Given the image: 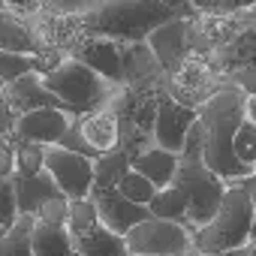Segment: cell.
<instances>
[{
  "label": "cell",
  "instance_id": "6da1fadb",
  "mask_svg": "<svg viewBox=\"0 0 256 256\" xmlns=\"http://www.w3.org/2000/svg\"><path fill=\"white\" fill-rule=\"evenodd\" d=\"M244 106H247V94L238 90L235 84H226L208 102L199 106V118H196V130L202 139V157L208 169H214L226 184L244 181L247 175L256 172V169L241 166L232 151V139L238 133L241 120L247 118Z\"/></svg>",
  "mask_w": 256,
  "mask_h": 256
},
{
  "label": "cell",
  "instance_id": "7a4b0ae2",
  "mask_svg": "<svg viewBox=\"0 0 256 256\" xmlns=\"http://www.w3.org/2000/svg\"><path fill=\"white\" fill-rule=\"evenodd\" d=\"M78 12L90 34L114 42H145L160 24L178 18L160 0H82Z\"/></svg>",
  "mask_w": 256,
  "mask_h": 256
},
{
  "label": "cell",
  "instance_id": "3957f363",
  "mask_svg": "<svg viewBox=\"0 0 256 256\" xmlns=\"http://www.w3.org/2000/svg\"><path fill=\"white\" fill-rule=\"evenodd\" d=\"M172 184L187 196V205H190V211H187V229L190 232H196L199 226H205L217 214V208H220V202L226 196L229 184L214 169H208V163L202 157V139H199L196 124H193V130L187 133V142H184V151L178 157V172H175Z\"/></svg>",
  "mask_w": 256,
  "mask_h": 256
},
{
  "label": "cell",
  "instance_id": "277c9868",
  "mask_svg": "<svg viewBox=\"0 0 256 256\" xmlns=\"http://www.w3.org/2000/svg\"><path fill=\"white\" fill-rule=\"evenodd\" d=\"M253 241V202L241 181L226 187V196L217 214L193 232V244L199 253H229Z\"/></svg>",
  "mask_w": 256,
  "mask_h": 256
},
{
  "label": "cell",
  "instance_id": "5b68a950",
  "mask_svg": "<svg viewBox=\"0 0 256 256\" xmlns=\"http://www.w3.org/2000/svg\"><path fill=\"white\" fill-rule=\"evenodd\" d=\"M166 94H169L166 82L148 84V88L120 84V90L108 102L118 114V124H120V148L130 154V160L136 154L154 148V120H157V108H160Z\"/></svg>",
  "mask_w": 256,
  "mask_h": 256
},
{
  "label": "cell",
  "instance_id": "8992f818",
  "mask_svg": "<svg viewBox=\"0 0 256 256\" xmlns=\"http://www.w3.org/2000/svg\"><path fill=\"white\" fill-rule=\"evenodd\" d=\"M42 84L54 96H60L64 106L72 114H82V112H90V108H102L120 90V84L102 78L94 66H88L78 58H64L54 70L42 72Z\"/></svg>",
  "mask_w": 256,
  "mask_h": 256
},
{
  "label": "cell",
  "instance_id": "52a82bcc",
  "mask_svg": "<svg viewBox=\"0 0 256 256\" xmlns=\"http://www.w3.org/2000/svg\"><path fill=\"white\" fill-rule=\"evenodd\" d=\"M66 229H70L76 253H82V256H130V253H126L124 235L112 232L100 220L96 202L90 196H82V199L70 202Z\"/></svg>",
  "mask_w": 256,
  "mask_h": 256
},
{
  "label": "cell",
  "instance_id": "ba28073f",
  "mask_svg": "<svg viewBox=\"0 0 256 256\" xmlns=\"http://www.w3.org/2000/svg\"><path fill=\"white\" fill-rule=\"evenodd\" d=\"M229 78L205 58V54H187L175 70L166 72V90L175 102H184L190 108H199L208 102L220 88H226Z\"/></svg>",
  "mask_w": 256,
  "mask_h": 256
},
{
  "label": "cell",
  "instance_id": "9c48e42d",
  "mask_svg": "<svg viewBox=\"0 0 256 256\" xmlns=\"http://www.w3.org/2000/svg\"><path fill=\"white\" fill-rule=\"evenodd\" d=\"M60 145L70 148V151L88 154L94 160L120 148V124H118L114 108L102 106V108H90V112L76 114Z\"/></svg>",
  "mask_w": 256,
  "mask_h": 256
},
{
  "label": "cell",
  "instance_id": "30bf717a",
  "mask_svg": "<svg viewBox=\"0 0 256 256\" xmlns=\"http://www.w3.org/2000/svg\"><path fill=\"white\" fill-rule=\"evenodd\" d=\"M126 253L130 256H148V253H175V256H190L196 253L193 232L184 223L163 220V217H148L139 226H133L124 235Z\"/></svg>",
  "mask_w": 256,
  "mask_h": 256
},
{
  "label": "cell",
  "instance_id": "8fae6325",
  "mask_svg": "<svg viewBox=\"0 0 256 256\" xmlns=\"http://www.w3.org/2000/svg\"><path fill=\"white\" fill-rule=\"evenodd\" d=\"M46 169L60 187V193L72 202L82 196H90L94 187V157L70 151L64 145H48L46 148Z\"/></svg>",
  "mask_w": 256,
  "mask_h": 256
},
{
  "label": "cell",
  "instance_id": "7c38bea8",
  "mask_svg": "<svg viewBox=\"0 0 256 256\" xmlns=\"http://www.w3.org/2000/svg\"><path fill=\"white\" fill-rule=\"evenodd\" d=\"M72 112L70 108H34V112H24L18 114L16 120V133L12 139H22V142H36V145H60L70 124H72Z\"/></svg>",
  "mask_w": 256,
  "mask_h": 256
},
{
  "label": "cell",
  "instance_id": "4fadbf2b",
  "mask_svg": "<svg viewBox=\"0 0 256 256\" xmlns=\"http://www.w3.org/2000/svg\"><path fill=\"white\" fill-rule=\"evenodd\" d=\"M199 118V108H190L184 102H175L169 94L163 96L160 108H157V120H154V145L181 154L187 133L193 130V124Z\"/></svg>",
  "mask_w": 256,
  "mask_h": 256
},
{
  "label": "cell",
  "instance_id": "5bb4252c",
  "mask_svg": "<svg viewBox=\"0 0 256 256\" xmlns=\"http://www.w3.org/2000/svg\"><path fill=\"white\" fill-rule=\"evenodd\" d=\"M90 199L96 202V211H100V220L118 232V235H126L133 226H139L142 220L151 217L148 205H139L133 199H126L118 187H108V190H90Z\"/></svg>",
  "mask_w": 256,
  "mask_h": 256
},
{
  "label": "cell",
  "instance_id": "9a60e30c",
  "mask_svg": "<svg viewBox=\"0 0 256 256\" xmlns=\"http://www.w3.org/2000/svg\"><path fill=\"white\" fill-rule=\"evenodd\" d=\"M148 48L160 60V66L169 72L190 54V16H178L166 24H160L148 40Z\"/></svg>",
  "mask_w": 256,
  "mask_h": 256
},
{
  "label": "cell",
  "instance_id": "2e32d148",
  "mask_svg": "<svg viewBox=\"0 0 256 256\" xmlns=\"http://www.w3.org/2000/svg\"><path fill=\"white\" fill-rule=\"evenodd\" d=\"M120 64H124V84L130 88H148L166 82V70L154 58L148 42H120Z\"/></svg>",
  "mask_w": 256,
  "mask_h": 256
},
{
  "label": "cell",
  "instance_id": "e0dca14e",
  "mask_svg": "<svg viewBox=\"0 0 256 256\" xmlns=\"http://www.w3.org/2000/svg\"><path fill=\"white\" fill-rule=\"evenodd\" d=\"M72 58H78V60H84L88 66H94L102 78H108V82H114V84H124L120 42H114V40H108V36H96V34H90Z\"/></svg>",
  "mask_w": 256,
  "mask_h": 256
},
{
  "label": "cell",
  "instance_id": "ac0fdd59",
  "mask_svg": "<svg viewBox=\"0 0 256 256\" xmlns=\"http://www.w3.org/2000/svg\"><path fill=\"white\" fill-rule=\"evenodd\" d=\"M10 90V102L16 114L34 112V108H66L60 96H54L46 84H42V72H24L22 78L6 84Z\"/></svg>",
  "mask_w": 256,
  "mask_h": 256
},
{
  "label": "cell",
  "instance_id": "d6986e66",
  "mask_svg": "<svg viewBox=\"0 0 256 256\" xmlns=\"http://www.w3.org/2000/svg\"><path fill=\"white\" fill-rule=\"evenodd\" d=\"M208 60H211L223 76L232 72V70H238V66H256V22L250 18V12H247V24H244L223 48L211 52Z\"/></svg>",
  "mask_w": 256,
  "mask_h": 256
},
{
  "label": "cell",
  "instance_id": "ffe728a7",
  "mask_svg": "<svg viewBox=\"0 0 256 256\" xmlns=\"http://www.w3.org/2000/svg\"><path fill=\"white\" fill-rule=\"evenodd\" d=\"M0 52H16V54H30L42 58V42L28 18H18L0 6Z\"/></svg>",
  "mask_w": 256,
  "mask_h": 256
},
{
  "label": "cell",
  "instance_id": "44dd1931",
  "mask_svg": "<svg viewBox=\"0 0 256 256\" xmlns=\"http://www.w3.org/2000/svg\"><path fill=\"white\" fill-rule=\"evenodd\" d=\"M16 193H18V214H36L48 199L60 196V187L48 175V169H40L34 175H16Z\"/></svg>",
  "mask_w": 256,
  "mask_h": 256
},
{
  "label": "cell",
  "instance_id": "7402d4cb",
  "mask_svg": "<svg viewBox=\"0 0 256 256\" xmlns=\"http://www.w3.org/2000/svg\"><path fill=\"white\" fill-rule=\"evenodd\" d=\"M178 157H181V154H175V151H166V148L154 145V148H148V151H142V154H136V157H133V169H136V172H142L148 181H154V187H157V190H163V187H169V184L175 181Z\"/></svg>",
  "mask_w": 256,
  "mask_h": 256
},
{
  "label": "cell",
  "instance_id": "603a6c76",
  "mask_svg": "<svg viewBox=\"0 0 256 256\" xmlns=\"http://www.w3.org/2000/svg\"><path fill=\"white\" fill-rule=\"evenodd\" d=\"M70 229L60 223H40L34 220V256H72Z\"/></svg>",
  "mask_w": 256,
  "mask_h": 256
},
{
  "label": "cell",
  "instance_id": "cb8c5ba5",
  "mask_svg": "<svg viewBox=\"0 0 256 256\" xmlns=\"http://www.w3.org/2000/svg\"><path fill=\"white\" fill-rule=\"evenodd\" d=\"M133 169V160L124 148H114L102 157L94 160V187L90 190H108V187H118L120 178Z\"/></svg>",
  "mask_w": 256,
  "mask_h": 256
},
{
  "label": "cell",
  "instance_id": "d4e9b609",
  "mask_svg": "<svg viewBox=\"0 0 256 256\" xmlns=\"http://www.w3.org/2000/svg\"><path fill=\"white\" fill-rule=\"evenodd\" d=\"M148 211H151V217H163V220H175V223H184L187 226L190 205H187V196L175 184H169V187L157 190V196L148 202Z\"/></svg>",
  "mask_w": 256,
  "mask_h": 256
},
{
  "label": "cell",
  "instance_id": "484cf974",
  "mask_svg": "<svg viewBox=\"0 0 256 256\" xmlns=\"http://www.w3.org/2000/svg\"><path fill=\"white\" fill-rule=\"evenodd\" d=\"M0 256H34V217L30 214H18L16 223L6 229Z\"/></svg>",
  "mask_w": 256,
  "mask_h": 256
},
{
  "label": "cell",
  "instance_id": "4316f807",
  "mask_svg": "<svg viewBox=\"0 0 256 256\" xmlns=\"http://www.w3.org/2000/svg\"><path fill=\"white\" fill-rule=\"evenodd\" d=\"M12 142H16V172L12 175H34L46 169V145L22 142V139H12Z\"/></svg>",
  "mask_w": 256,
  "mask_h": 256
},
{
  "label": "cell",
  "instance_id": "83f0119b",
  "mask_svg": "<svg viewBox=\"0 0 256 256\" xmlns=\"http://www.w3.org/2000/svg\"><path fill=\"white\" fill-rule=\"evenodd\" d=\"M232 151H235V157H238L241 166L256 169V124L253 120H247V118L241 120L238 133L232 139Z\"/></svg>",
  "mask_w": 256,
  "mask_h": 256
},
{
  "label": "cell",
  "instance_id": "f1b7e54d",
  "mask_svg": "<svg viewBox=\"0 0 256 256\" xmlns=\"http://www.w3.org/2000/svg\"><path fill=\"white\" fill-rule=\"evenodd\" d=\"M24 72H40V60L30 54H16V52H0V82H16Z\"/></svg>",
  "mask_w": 256,
  "mask_h": 256
},
{
  "label": "cell",
  "instance_id": "f546056e",
  "mask_svg": "<svg viewBox=\"0 0 256 256\" xmlns=\"http://www.w3.org/2000/svg\"><path fill=\"white\" fill-rule=\"evenodd\" d=\"M118 190L126 196V199H133V202H139V205H148L154 196H157V187H154V181H148L142 172H136V169H130L124 178H120V184H118Z\"/></svg>",
  "mask_w": 256,
  "mask_h": 256
},
{
  "label": "cell",
  "instance_id": "4dcf8cb0",
  "mask_svg": "<svg viewBox=\"0 0 256 256\" xmlns=\"http://www.w3.org/2000/svg\"><path fill=\"white\" fill-rule=\"evenodd\" d=\"M18 217V193H16V175H0V223L6 229Z\"/></svg>",
  "mask_w": 256,
  "mask_h": 256
},
{
  "label": "cell",
  "instance_id": "1f68e13d",
  "mask_svg": "<svg viewBox=\"0 0 256 256\" xmlns=\"http://www.w3.org/2000/svg\"><path fill=\"white\" fill-rule=\"evenodd\" d=\"M0 6H4L6 12H12V16H18V18H34L40 12L52 10L54 4L52 0H0Z\"/></svg>",
  "mask_w": 256,
  "mask_h": 256
},
{
  "label": "cell",
  "instance_id": "d6a6232c",
  "mask_svg": "<svg viewBox=\"0 0 256 256\" xmlns=\"http://www.w3.org/2000/svg\"><path fill=\"white\" fill-rule=\"evenodd\" d=\"M16 120H18V114L12 112V102H10L6 82H0V133L12 136V133H16Z\"/></svg>",
  "mask_w": 256,
  "mask_h": 256
},
{
  "label": "cell",
  "instance_id": "836d02e7",
  "mask_svg": "<svg viewBox=\"0 0 256 256\" xmlns=\"http://www.w3.org/2000/svg\"><path fill=\"white\" fill-rule=\"evenodd\" d=\"M226 78H229V84H235L247 96H256V66H238V70L226 72Z\"/></svg>",
  "mask_w": 256,
  "mask_h": 256
},
{
  "label": "cell",
  "instance_id": "e575fe53",
  "mask_svg": "<svg viewBox=\"0 0 256 256\" xmlns=\"http://www.w3.org/2000/svg\"><path fill=\"white\" fill-rule=\"evenodd\" d=\"M16 172V142L12 136L0 133V175H12Z\"/></svg>",
  "mask_w": 256,
  "mask_h": 256
},
{
  "label": "cell",
  "instance_id": "d590c367",
  "mask_svg": "<svg viewBox=\"0 0 256 256\" xmlns=\"http://www.w3.org/2000/svg\"><path fill=\"white\" fill-rule=\"evenodd\" d=\"M217 10H223V12H250V10H256V0H217Z\"/></svg>",
  "mask_w": 256,
  "mask_h": 256
},
{
  "label": "cell",
  "instance_id": "8d00e7d4",
  "mask_svg": "<svg viewBox=\"0 0 256 256\" xmlns=\"http://www.w3.org/2000/svg\"><path fill=\"white\" fill-rule=\"evenodd\" d=\"M166 10H172L175 16H196V10L190 6V0H160Z\"/></svg>",
  "mask_w": 256,
  "mask_h": 256
},
{
  "label": "cell",
  "instance_id": "74e56055",
  "mask_svg": "<svg viewBox=\"0 0 256 256\" xmlns=\"http://www.w3.org/2000/svg\"><path fill=\"white\" fill-rule=\"evenodd\" d=\"M241 184H244V190L250 193V202H253V238H256V172H253V175H247Z\"/></svg>",
  "mask_w": 256,
  "mask_h": 256
},
{
  "label": "cell",
  "instance_id": "f35d334b",
  "mask_svg": "<svg viewBox=\"0 0 256 256\" xmlns=\"http://www.w3.org/2000/svg\"><path fill=\"white\" fill-rule=\"evenodd\" d=\"M220 256H256V238H253L250 244H244V247H238V250H229V253H220Z\"/></svg>",
  "mask_w": 256,
  "mask_h": 256
},
{
  "label": "cell",
  "instance_id": "ab89813d",
  "mask_svg": "<svg viewBox=\"0 0 256 256\" xmlns=\"http://www.w3.org/2000/svg\"><path fill=\"white\" fill-rule=\"evenodd\" d=\"M190 6L196 12H214L217 10V0H190Z\"/></svg>",
  "mask_w": 256,
  "mask_h": 256
},
{
  "label": "cell",
  "instance_id": "60d3db41",
  "mask_svg": "<svg viewBox=\"0 0 256 256\" xmlns=\"http://www.w3.org/2000/svg\"><path fill=\"white\" fill-rule=\"evenodd\" d=\"M52 4H54L58 10H64V12H72V10L82 6V0H52Z\"/></svg>",
  "mask_w": 256,
  "mask_h": 256
},
{
  "label": "cell",
  "instance_id": "b9f144b4",
  "mask_svg": "<svg viewBox=\"0 0 256 256\" xmlns=\"http://www.w3.org/2000/svg\"><path fill=\"white\" fill-rule=\"evenodd\" d=\"M244 112H247V120H253V124H256V96H247Z\"/></svg>",
  "mask_w": 256,
  "mask_h": 256
},
{
  "label": "cell",
  "instance_id": "7bdbcfd3",
  "mask_svg": "<svg viewBox=\"0 0 256 256\" xmlns=\"http://www.w3.org/2000/svg\"><path fill=\"white\" fill-rule=\"evenodd\" d=\"M4 235H6V226L0 223V247H4Z\"/></svg>",
  "mask_w": 256,
  "mask_h": 256
},
{
  "label": "cell",
  "instance_id": "ee69618b",
  "mask_svg": "<svg viewBox=\"0 0 256 256\" xmlns=\"http://www.w3.org/2000/svg\"><path fill=\"white\" fill-rule=\"evenodd\" d=\"M190 256H220V253H199V250H196V253H190Z\"/></svg>",
  "mask_w": 256,
  "mask_h": 256
},
{
  "label": "cell",
  "instance_id": "f6af8a7d",
  "mask_svg": "<svg viewBox=\"0 0 256 256\" xmlns=\"http://www.w3.org/2000/svg\"><path fill=\"white\" fill-rule=\"evenodd\" d=\"M148 256H175V253H148Z\"/></svg>",
  "mask_w": 256,
  "mask_h": 256
},
{
  "label": "cell",
  "instance_id": "bcb514c9",
  "mask_svg": "<svg viewBox=\"0 0 256 256\" xmlns=\"http://www.w3.org/2000/svg\"><path fill=\"white\" fill-rule=\"evenodd\" d=\"M72 256H82V253H72Z\"/></svg>",
  "mask_w": 256,
  "mask_h": 256
}]
</instances>
